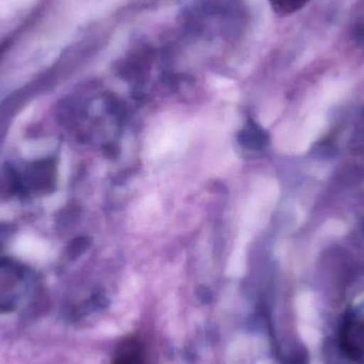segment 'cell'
I'll return each mask as SVG.
<instances>
[{
	"label": "cell",
	"mask_w": 364,
	"mask_h": 364,
	"mask_svg": "<svg viewBox=\"0 0 364 364\" xmlns=\"http://www.w3.org/2000/svg\"><path fill=\"white\" fill-rule=\"evenodd\" d=\"M16 254L27 260L41 261L46 258L49 247L43 240L32 235H23L15 244Z\"/></svg>",
	"instance_id": "cell-1"
},
{
	"label": "cell",
	"mask_w": 364,
	"mask_h": 364,
	"mask_svg": "<svg viewBox=\"0 0 364 364\" xmlns=\"http://www.w3.org/2000/svg\"><path fill=\"white\" fill-rule=\"evenodd\" d=\"M113 364H145V352L141 342L130 339L122 342L115 352Z\"/></svg>",
	"instance_id": "cell-2"
},
{
	"label": "cell",
	"mask_w": 364,
	"mask_h": 364,
	"mask_svg": "<svg viewBox=\"0 0 364 364\" xmlns=\"http://www.w3.org/2000/svg\"><path fill=\"white\" fill-rule=\"evenodd\" d=\"M272 9L280 16L294 14L303 9L310 0H269Z\"/></svg>",
	"instance_id": "cell-3"
}]
</instances>
